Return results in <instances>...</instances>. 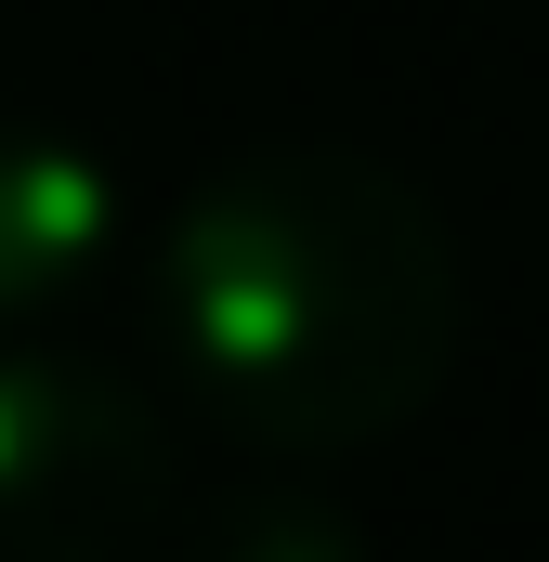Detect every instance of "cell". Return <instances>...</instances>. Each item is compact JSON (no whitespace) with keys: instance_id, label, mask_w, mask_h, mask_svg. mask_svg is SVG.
I'll use <instances>...</instances> for the list:
<instances>
[{"instance_id":"6da1fadb","label":"cell","mask_w":549,"mask_h":562,"mask_svg":"<svg viewBox=\"0 0 549 562\" xmlns=\"http://www.w3.org/2000/svg\"><path fill=\"white\" fill-rule=\"evenodd\" d=\"M157 353L262 458H340L406 431L458 367V249L445 210L367 144H249L223 157L157 262Z\"/></svg>"},{"instance_id":"7a4b0ae2","label":"cell","mask_w":549,"mask_h":562,"mask_svg":"<svg viewBox=\"0 0 549 562\" xmlns=\"http://www.w3.org/2000/svg\"><path fill=\"white\" fill-rule=\"evenodd\" d=\"M170 484L183 458L144 380L53 340L0 353V562H144Z\"/></svg>"},{"instance_id":"3957f363","label":"cell","mask_w":549,"mask_h":562,"mask_svg":"<svg viewBox=\"0 0 549 562\" xmlns=\"http://www.w3.org/2000/svg\"><path fill=\"white\" fill-rule=\"evenodd\" d=\"M119 223H132V196H119L105 144L53 132V119H0V327L79 301L119 262Z\"/></svg>"},{"instance_id":"277c9868","label":"cell","mask_w":549,"mask_h":562,"mask_svg":"<svg viewBox=\"0 0 549 562\" xmlns=\"http://www.w3.org/2000/svg\"><path fill=\"white\" fill-rule=\"evenodd\" d=\"M170 562H367V537H354V510L314 497V484H249V497H223Z\"/></svg>"}]
</instances>
